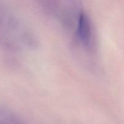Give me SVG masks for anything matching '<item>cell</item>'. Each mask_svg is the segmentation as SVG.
I'll use <instances>...</instances> for the list:
<instances>
[{"instance_id":"6da1fadb","label":"cell","mask_w":124,"mask_h":124,"mask_svg":"<svg viewBox=\"0 0 124 124\" xmlns=\"http://www.w3.org/2000/svg\"><path fill=\"white\" fill-rule=\"evenodd\" d=\"M77 33L81 42L87 47L91 45L92 31L90 20L85 13L81 12L78 18Z\"/></svg>"}]
</instances>
